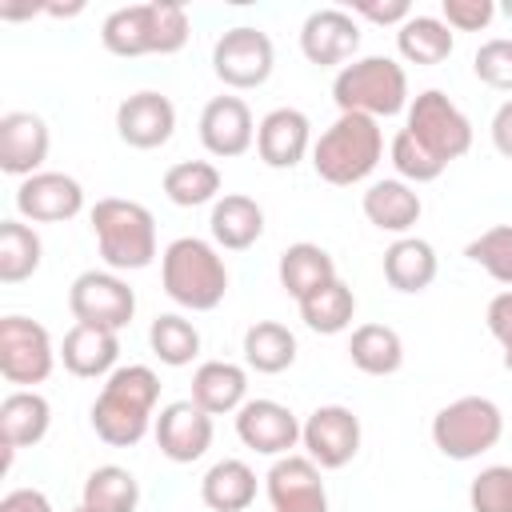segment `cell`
<instances>
[{"instance_id": "43", "label": "cell", "mask_w": 512, "mask_h": 512, "mask_svg": "<svg viewBox=\"0 0 512 512\" xmlns=\"http://www.w3.org/2000/svg\"><path fill=\"white\" fill-rule=\"evenodd\" d=\"M484 324H488V332L496 336V344L504 348V368L512 372V288H504V292H496L492 300H488V308H484Z\"/></svg>"}, {"instance_id": "46", "label": "cell", "mask_w": 512, "mask_h": 512, "mask_svg": "<svg viewBox=\"0 0 512 512\" xmlns=\"http://www.w3.org/2000/svg\"><path fill=\"white\" fill-rule=\"evenodd\" d=\"M492 148L504 156V160H512V96L492 112Z\"/></svg>"}, {"instance_id": "28", "label": "cell", "mask_w": 512, "mask_h": 512, "mask_svg": "<svg viewBox=\"0 0 512 512\" xmlns=\"http://www.w3.org/2000/svg\"><path fill=\"white\" fill-rule=\"evenodd\" d=\"M440 272V260H436V248L420 236H396L388 248H384V280L396 288V292H424L432 288Z\"/></svg>"}, {"instance_id": "25", "label": "cell", "mask_w": 512, "mask_h": 512, "mask_svg": "<svg viewBox=\"0 0 512 512\" xmlns=\"http://www.w3.org/2000/svg\"><path fill=\"white\" fill-rule=\"evenodd\" d=\"M52 428V404L36 388H12L0 400V444L4 448H32Z\"/></svg>"}, {"instance_id": "18", "label": "cell", "mask_w": 512, "mask_h": 512, "mask_svg": "<svg viewBox=\"0 0 512 512\" xmlns=\"http://www.w3.org/2000/svg\"><path fill=\"white\" fill-rule=\"evenodd\" d=\"M236 436L244 448L260 456H288L300 444V420L288 404L260 396L236 412Z\"/></svg>"}, {"instance_id": "13", "label": "cell", "mask_w": 512, "mask_h": 512, "mask_svg": "<svg viewBox=\"0 0 512 512\" xmlns=\"http://www.w3.org/2000/svg\"><path fill=\"white\" fill-rule=\"evenodd\" d=\"M324 468L312 464L308 456H276L268 476H264V492L272 512H328V488H324Z\"/></svg>"}, {"instance_id": "42", "label": "cell", "mask_w": 512, "mask_h": 512, "mask_svg": "<svg viewBox=\"0 0 512 512\" xmlns=\"http://www.w3.org/2000/svg\"><path fill=\"white\" fill-rule=\"evenodd\" d=\"M496 16V4L492 0H444L440 4V20L452 28V32H484Z\"/></svg>"}, {"instance_id": "17", "label": "cell", "mask_w": 512, "mask_h": 512, "mask_svg": "<svg viewBox=\"0 0 512 512\" xmlns=\"http://www.w3.org/2000/svg\"><path fill=\"white\" fill-rule=\"evenodd\" d=\"M48 148H52V132H48L44 116H36L28 108L0 116V172L28 180V176L44 172Z\"/></svg>"}, {"instance_id": "31", "label": "cell", "mask_w": 512, "mask_h": 512, "mask_svg": "<svg viewBox=\"0 0 512 512\" xmlns=\"http://www.w3.org/2000/svg\"><path fill=\"white\" fill-rule=\"evenodd\" d=\"M348 360L364 376H392L404 368V340L388 324H360V328H352Z\"/></svg>"}, {"instance_id": "37", "label": "cell", "mask_w": 512, "mask_h": 512, "mask_svg": "<svg viewBox=\"0 0 512 512\" xmlns=\"http://www.w3.org/2000/svg\"><path fill=\"white\" fill-rule=\"evenodd\" d=\"M148 344H152L160 364L188 368L200 356V328L180 312H160L152 320V328H148Z\"/></svg>"}, {"instance_id": "19", "label": "cell", "mask_w": 512, "mask_h": 512, "mask_svg": "<svg viewBox=\"0 0 512 512\" xmlns=\"http://www.w3.org/2000/svg\"><path fill=\"white\" fill-rule=\"evenodd\" d=\"M200 144L216 160H236L256 144L252 108L240 96H212L200 108Z\"/></svg>"}, {"instance_id": "15", "label": "cell", "mask_w": 512, "mask_h": 512, "mask_svg": "<svg viewBox=\"0 0 512 512\" xmlns=\"http://www.w3.org/2000/svg\"><path fill=\"white\" fill-rule=\"evenodd\" d=\"M152 436L172 464H196L212 448V416L196 400H172L160 408Z\"/></svg>"}, {"instance_id": "24", "label": "cell", "mask_w": 512, "mask_h": 512, "mask_svg": "<svg viewBox=\"0 0 512 512\" xmlns=\"http://www.w3.org/2000/svg\"><path fill=\"white\" fill-rule=\"evenodd\" d=\"M212 244L224 252H244L264 236V208L244 192H224L208 212Z\"/></svg>"}, {"instance_id": "12", "label": "cell", "mask_w": 512, "mask_h": 512, "mask_svg": "<svg viewBox=\"0 0 512 512\" xmlns=\"http://www.w3.org/2000/svg\"><path fill=\"white\" fill-rule=\"evenodd\" d=\"M300 444L312 464H320L324 472H336L352 464L360 452V416L344 404H320L300 424Z\"/></svg>"}, {"instance_id": "8", "label": "cell", "mask_w": 512, "mask_h": 512, "mask_svg": "<svg viewBox=\"0 0 512 512\" xmlns=\"http://www.w3.org/2000/svg\"><path fill=\"white\" fill-rule=\"evenodd\" d=\"M404 132L416 144H424L440 164H452L472 148V120L440 88H424L420 96H412L408 116H404Z\"/></svg>"}, {"instance_id": "48", "label": "cell", "mask_w": 512, "mask_h": 512, "mask_svg": "<svg viewBox=\"0 0 512 512\" xmlns=\"http://www.w3.org/2000/svg\"><path fill=\"white\" fill-rule=\"evenodd\" d=\"M504 16H508V20H512V4H504Z\"/></svg>"}, {"instance_id": "6", "label": "cell", "mask_w": 512, "mask_h": 512, "mask_svg": "<svg viewBox=\"0 0 512 512\" xmlns=\"http://www.w3.org/2000/svg\"><path fill=\"white\" fill-rule=\"evenodd\" d=\"M332 100L340 112H360L372 120L400 116L412 104L408 72L392 56H356L332 80Z\"/></svg>"}, {"instance_id": "44", "label": "cell", "mask_w": 512, "mask_h": 512, "mask_svg": "<svg viewBox=\"0 0 512 512\" xmlns=\"http://www.w3.org/2000/svg\"><path fill=\"white\" fill-rule=\"evenodd\" d=\"M352 16H364V20H372V24H404L408 16H412V4L408 0H388V4H372V0H360V4H352Z\"/></svg>"}, {"instance_id": "3", "label": "cell", "mask_w": 512, "mask_h": 512, "mask_svg": "<svg viewBox=\"0 0 512 512\" xmlns=\"http://www.w3.org/2000/svg\"><path fill=\"white\" fill-rule=\"evenodd\" d=\"M160 288L188 312H212L228 296V268L212 240L176 236L160 252Z\"/></svg>"}, {"instance_id": "11", "label": "cell", "mask_w": 512, "mask_h": 512, "mask_svg": "<svg viewBox=\"0 0 512 512\" xmlns=\"http://www.w3.org/2000/svg\"><path fill=\"white\" fill-rule=\"evenodd\" d=\"M56 348H52V336L40 320H28V316H4L0 320V376L16 388H32V384H44L56 368Z\"/></svg>"}, {"instance_id": "5", "label": "cell", "mask_w": 512, "mask_h": 512, "mask_svg": "<svg viewBox=\"0 0 512 512\" xmlns=\"http://www.w3.org/2000/svg\"><path fill=\"white\" fill-rule=\"evenodd\" d=\"M100 260L112 272H140L156 260V216L140 200L104 196L88 212Z\"/></svg>"}, {"instance_id": "26", "label": "cell", "mask_w": 512, "mask_h": 512, "mask_svg": "<svg viewBox=\"0 0 512 512\" xmlns=\"http://www.w3.org/2000/svg\"><path fill=\"white\" fill-rule=\"evenodd\" d=\"M276 276H280V288L300 304V300H308L312 292H320L324 284L336 280V260L328 256V248H320L312 240H296L280 252Z\"/></svg>"}, {"instance_id": "20", "label": "cell", "mask_w": 512, "mask_h": 512, "mask_svg": "<svg viewBox=\"0 0 512 512\" xmlns=\"http://www.w3.org/2000/svg\"><path fill=\"white\" fill-rule=\"evenodd\" d=\"M16 212L32 224H64L84 212V188L68 172H36L16 188Z\"/></svg>"}, {"instance_id": "36", "label": "cell", "mask_w": 512, "mask_h": 512, "mask_svg": "<svg viewBox=\"0 0 512 512\" xmlns=\"http://www.w3.org/2000/svg\"><path fill=\"white\" fill-rule=\"evenodd\" d=\"M296 308H300V320H304L312 332L336 336V332H344V328L352 324V316H356V292L336 276L332 284H324L320 292H312L308 300H300Z\"/></svg>"}, {"instance_id": "33", "label": "cell", "mask_w": 512, "mask_h": 512, "mask_svg": "<svg viewBox=\"0 0 512 512\" xmlns=\"http://www.w3.org/2000/svg\"><path fill=\"white\" fill-rule=\"evenodd\" d=\"M44 244L24 220H0V284H24L40 272Z\"/></svg>"}, {"instance_id": "9", "label": "cell", "mask_w": 512, "mask_h": 512, "mask_svg": "<svg viewBox=\"0 0 512 512\" xmlns=\"http://www.w3.org/2000/svg\"><path fill=\"white\" fill-rule=\"evenodd\" d=\"M272 68H276L272 36L256 24H236V28L220 32V40L212 44V72L232 92H248V88L268 84Z\"/></svg>"}, {"instance_id": "39", "label": "cell", "mask_w": 512, "mask_h": 512, "mask_svg": "<svg viewBox=\"0 0 512 512\" xmlns=\"http://www.w3.org/2000/svg\"><path fill=\"white\" fill-rule=\"evenodd\" d=\"M388 160H392V168H396V176L404 180V184H432V180H440V172L448 168V164H440L424 144H416L404 128L392 136V144H388Z\"/></svg>"}, {"instance_id": "14", "label": "cell", "mask_w": 512, "mask_h": 512, "mask_svg": "<svg viewBox=\"0 0 512 512\" xmlns=\"http://www.w3.org/2000/svg\"><path fill=\"white\" fill-rule=\"evenodd\" d=\"M360 24L344 8H316L300 24V52L316 68H344L356 60Z\"/></svg>"}, {"instance_id": "45", "label": "cell", "mask_w": 512, "mask_h": 512, "mask_svg": "<svg viewBox=\"0 0 512 512\" xmlns=\"http://www.w3.org/2000/svg\"><path fill=\"white\" fill-rule=\"evenodd\" d=\"M0 512H52V500L40 488H12L0 496Z\"/></svg>"}, {"instance_id": "30", "label": "cell", "mask_w": 512, "mask_h": 512, "mask_svg": "<svg viewBox=\"0 0 512 512\" xmlns=\"http://www.w3.org/2000/svg\"><path fill=\"white\" fill-rule=\"evenodd\" d=\"M456 48V32L440 20V16H428V12H412L400 28H396V52L408 60V64H420V68H432L440 60H448Z\"/></svg>"}, {"instance_id": "41", "label": "cell", "mask_w": 512, "mask_h": 512, "mask_svg": "<svg viewBox=\"0 0 512 512\" xmlns=\"http://www.w3.org/2000/svg\"><path fill=\"white\" fill-rule=\"evenodd\" d=\"M472 72L480 84H488L496 92H512V36L484 40L472 56Z\"/></svg>"}, {"instance_id": "10", "label": "cell", "mask_w": 512, "mask_h": 512, "mask_svg": "<svg viewBox=\"0 0 512 512\" xmlns=\"http://www.w3.org/2000/svg\"><path fill=\"white\" fill-rule=\"evenodd\" d=\"M68 312H72L76 324L120 332L136 316V292L128 288V280L120 272H112V268H88L68 288Z\"/></svg>"}, {"instance_id": "35", "label": "cell", "mask_w": 512, "mask_h": 512, "mask_svg": "<svg viewBox=\"0 0 512 512\" xmlns=\"http://www.w3.org/2000/svg\"><path fill=\"white\" fill-rule=\"evenodd\" d=\"M80 504L96 508V512H136L140 504V480L120 468V464H100L88 472L84 480V492H80Z\"/></svg>"}, {"instance_id": "16", "label": "cell", "mask_w": 512, "mask_h": 512, "mask_svg": "<svg viewBox=\"0 0 512 512\" xmlns=\"http://www.w3.org/2000/svg\"><path fill=\"white\" fill-rule=\"evenodd\" d=\"M176 132V104L164 96V92H132L120 100L116 108V136L128 144V148H140V152H152V148H164Z\"/></svg>"}, {"instance_id": "7", "label": "cell", "mask_w": 512, "mask_h": 512, "mask_svg": "<svg viewBox=\"0 0 512 512\" xmlns=\"http://www.w3.org/2000/svg\"><path fill=\"white\" fill-rule=\"evenodd\" d=\"M504 436V412L488 396H460L432 416V444L448 460H476Z\"/></svg>"}, {"instance_id": "23", "label": "cell", "mask_w": 512, "mask_h": 512, "mask_svg": "<svg viewBox=\"0 0 512 512\" xmlns=\"http://www.w3.org/2000/svg\"><path fill=\"white\" fill-rule=\"evenodd\" d=\"M360 208H364V216H368L372 228L392 232V236H408L412 224H416L420 212H424L420 192H416L412 184H404L400 176H392V180H372L368 192H364V200H360Z\"/></svg>"}, {"instance_id": "34", "label": "cell", "mask_w": 512, "mask_h": 512, "mask_svg": "<svg viewBox=\"0 0 512 512\" xmlns=\"http://www.w3.org/2000/svg\"><path fill=\"white\" fill-rule=\"evenodd\" d=\"M160 184L176 208H200L220 200V168L212 160H180L164 172Z\"/></svg>"}, {"instance_id": "32", "label": "cell", "mask_w": 512, "mask_h": 512, "mask_svg": "<svg viewBox=\"0 0 512 512\" xmlns=\"http://www.w3.org/2000/svg\"><path fill=\"white\" fill-rule=\"evenodd\" d=\"M244 364L260 376H276L284 368L296 364V336L280 324V320H256L248 332H244Z\"/></svg>"}, {"instance_id": "22", "label": "cell", "mask_w": 512, "mask_h": 512, "mask_svg": "<svg viewBox=\"0 0 512 512\" xmlns=\"http://www.w3.org/2000/svg\"><path fill=\"white\" fill-rule=\"evenodd\" d=\"M60 360L72 376L80 380H108L120 364V332L108 328H92V324H72L60 340Z\"/></svg>"}, {"instance_id": "47", "label": "cell", "mask_w": 512, "mask_h": 512, "mask_svg": "<svg viewBox=\"0 0 512 512\" xmlns=\"http://www.w3.org/2000/svg\"><path fill=\"white\" fill-rule=\"evenodd\" d=\"M72 512H96V508H88V504H76V508H72Z\"/></svg>"}, {"instance_id": "4", "label": "cell", "mask_w": 512, "mask_h": 512, "mask_svg": "<svg viewBox=\"0 0 512 512\" xmlns=\"http://www.w3.org/2000/svg\"><path fill=\"white\" fill-rule=\"evenodd\" d=\"M380 160H384L380 120L360 116V112H340L320 132V140L312 144V168H316V176L324 184H336V188H352V184L368 180Z\"/></svg>"}, {"instance_id": "27", "label": "cell", "mask_w": 512, "mask_h": 512, "mask_svg": "<svg viewBox=\"0 0 512 512\" xmlns=\"http://www.w3.org/2000/svg\"><path fill=\"white\" fill-rule=\"evenodd\" d=\"M208 416H224V412H240L248 404V368L232 364V360H204L192 372V396Z\"/></svg>"}, {"instance_id": "29", "label": "cell", "mask_w": 512, "mask_h": 512, "mask_svg": "<svg viewBox=\"0 0 512 512\" xmlns=\"http://www.w3.org/2000/svg\"><path fill=\"white\" fill-rule=\"evenodd\" d=\"M200 500L212 512H248L256 500V472L236 456L216 460L200 480Z\"/></svg>"}, {"instance_id": "40", "label": "cell", "mask_w": 512, "mask_h": 512, "mask_svg": "<svg viewBox=\"0 0 512 512\" xmlns=\"http://www.w3.org/2000/svg\"><path fill=\"white\" fill-rule=\"evenodd\" d=\"M472 512H512V464L480 468V476L468 484Z\"/></svg>"}, {"instance_id": "38", "label": "cell", "mask_w": 512, "mask_h": 512, "mask_svg": "<svg viewBox=\"0 0 512 512\" xmlns=\"http://www.w3.org/2000/svg\"><path fill=\"white\" fill-rule=\"evenodd\" d=\"M464 256H468L472 264H480L496 284L512 288V224H492V228H484L480 236L468 240Z\"/></svg>"}, {"instance_id": "1", "label": "cell", "mask_w": 512, "mask_h": 512, "mask_svg": "<svg viewBox=\"0 0 512 512\" xmlns=\"http://www.w3.org/2000/svg\"><path fill=\"white\" fill-rule=\"evenodd\" d=\"M160 376L148 364H120L92 400V432L112 448H132L156 424Z\"/></svg>"}, {"instance_id": "2", "label": "cell", "mask_w": 512, "mask_h": 512, "mask_svg": "<svg viewBox=\"0 0 512 512\" xmlns=\"http://www.w3.org/2000/svg\"><path fill=\"white\" fill-rule=\"evenodd\" d=\"M188 8L176 0H148V4H128L104 16L100 24V44L112 56H172L188 44Z\"/></svg>"}, {"instance_id": "21", "label": "cell", "mask_w": 512, "mask_h": 512, "mask_svg": "<svg viewBox=\"0 0 512 512\" xmlns=\"http://www.w3.org/2000/svg\"><path fill=\"white\" fill-rule=\"evenodd\" d=\"M312 144V120L300 108H272L256 124V156L268 168H296Z\"/></svg>"}]
</instances>
